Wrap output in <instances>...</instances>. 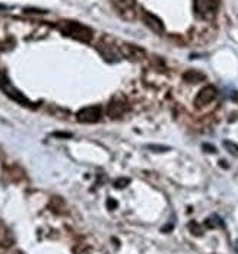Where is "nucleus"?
I'll return each mask as SVG.
<instances>
[{
  "instance_id": "nucleus-6",
  "label": "nucleus",
  "mask_w": 238,
  "mask_h": 254,
  "mask_svg": "<svg viewBox=\"0 0 238 254\" xmlns=\"http://www.w3.org/2000/svg\"><path fill=\"white\" fill-rule=\"evenodd\" d=\"M143 19H145V24L146 26L151 29V31H154L155 34H164L165 32V26H164V22L159 19L157 15H154V13H151V12H145L143 13Z\"/></svg>"
},
{
  "instance_id": "nucleus-10",
  "label": "nucleus",
  "mask_w": 238,
  "mask_h": 254,
  "mask_svg": "<svg viewBox=\"0 0 238 254\" xmlns=\"http://www.w3.org/2000/svg\"><path fill=\"white\" fill-rule=\"evenodd\" d=\"M183 79L188 83H199V82L205 80L206 76L202 72H197V70H187L183 75Z\"/></svg>"
},
{
  "instance_id": "nucleus-7",
  "label": "nucleus",
  "mask_w": 238,
  "mask_h": 254,
  "mask_svg": "<svg viewBox=\"0 0 238 254\" xmlns=\"http://www.w3.org/2000/svg\"><path fill=\"white\" fill-rule=\"evenodd\" d=\"M121 51H123V56H126L130 60H142L146 56V51L143 49L132 46V44H124L121 47Z\"/></svg>"
},
{
  "instance_id": "nucleus-3",
  "label": "nucleus",
  "mask_w": 238,
  "mask_h": 254,
  "mask_svg": "<svg viewBox=\"0 0 238 254\" xmlns=\"http://www.w3.org/2000/svg\"><path fill=\"white\" fill-rule=\"evenodd\" d=\"M218 10V0H194V12L202 19H212Z\"/></svg>"
},
{
  "instance_id": "nucleus-20",
  "label": "nucleus",
  "mask_w": 238,
  "mask_h": 254,
  "mask_svg": "<svg viewBox=\"0 0 238 254\" xmlns=\"http://www.w3.org/2000/svg\"><path fill=\"white\" fill-rule=\"evenodd\" d=\"M16 254H22V253H16Z\"/></svg>"
},
{
  "instance_id": "nucleus-4",
  "label": "nucleus",
  "mask_w": 238,
  "mask_h": 254,
  "mask_svg": "<svg viewBox=\"0 0 238 254\" xmlns=\"http://www.w3.org/2000/svg\"><path fill=\"white\" fill-rule=\"evenodd\" d=\"M103 110L100 105H92V107H85L78 111L76 119L80 123H97L101 119Z\"/></svg>"
},
{
  "instance_id": "nucleus-14",
  "label": "nucleus",
  "mask_w": 238,
  "mask_h": 254,
  "mask_svg": "<svg viewBox=\"0 0 238 254\" xmlns=\"http://www.w3.org/2000/svg\"><path fill=\"white\" fill-rule=\"evenodd\" d=\"M129 181H130L129 178H120V180H117V181H116V186L120 189V187H124L126 184H129Z\"/></svg>"
},
{
  "instance_id": "nucleus-13",
  "label": "nucleus",
  "mask_w": 238,
  "mask_h": 254,
  "mask_svg": "<svg viewBox=\"0 0 238 254\" xmlns=\"http://www.w3.org/2000/svg\"><path fill=\"white\" fill-rule=\"evenodd\" d=\"M146 148L152 152H168L171 149L170 146H165V145H148Z\"/></svg>"
},
{
  "instance_id": "nucleus-9",
  "label": "nucleus",
  "mask_w": 238,
  "mask_h": 254,
  "mask_svg": "<svg viewBox=\"0 0 238 254\" xmlns=\"http://www.w3.org/2000/svg\"><path fill=\"white\" fill-rule=\"evenodd\" d=\"M98 50L101 51L103 57L106 59L107 62H119L121 59L119 51L116 50V49H113V47H110V46H106V44H100Z\"/></svg>"
},
{
  "instance_id": "nucleus-1",
  "label": "nucleus",
  "mask_w": 238,
  "mask_h": 254,
  "mask_svg": "<svg viewBox=\"0 0 238 254\" xmlns=\"http://www.w3.org/2000/svg\"><path fill=\"white\" fill-rule=\"evenodd\" d=\"M59 29L67 35V37H72L75 40H78L80 43H89L92 40V29L89 26L83 25L80 22H75V21H63Z\"/></svg>"
},
{
  "instance_id": "nucleus-16",
  "label": "nucleus",
  "mask_w": 238,
  "mask_h": 254,
  "mask_svg": "<svg viewBox=\"0 0 238 254\" xmlns=\"http://www.w3.org/2000/svg\"><path fill=\"white\" fill-rule=\"evenodd\" d=\"M53 136H56V137H72L70 133H53Z\"/></svg>"
},
{
  "instance_id": "nucleus-12",
  "label": "nucleus",
  "mask_w": 238,
  "mask_h": 254,
  "mask_svg": "<svg viewBox=\"0 0 238 254\" xmlns=\"http://www.w3.org/2000/svg\"><path fill=\"white\" fill-rule=\"evenodd\" d=\"M224 148H225L228 152L231 153V155H234V156H237L238 158V145L237 143H234V142H230V140H224Z\"/></svg>"
},
{
  "instance_id": "nucleus-11",
  "label": "nucleus",
  "mask_w": 238,
  "mask_h": 254,
  "mask_svg": "<svg viewBox=\"0 0 238 254\" xmlns=\"http://www.w3.org/2000/svg\"><path fill=\"white\" fill-rule=\"evenodd\" d=\"M116 4L120 10H129L134 7V0H117Z\"/></svg>"
},
{
  "instance_id": "nucleus-2",
  "label": "nucleus",
  "mask_w": 238,
  "mask_h": 254,
  "mask_svg": "<svg viewBox=\"0 0 238 254\" xmlns=\"http://www.w3.org/2000/svg\"><path fill=\"white\" fill-rule=\"evenodd\" d=\"M0 89H1L10 100L16 101L18 104H22V105H29V104H31L27 97H25L21 91H18V89L10 83L9 77L6 76L4 73H0Z\"/></svg>"
},
{
  "instance_id": "nucleus-19",
  "label": "nucleus",
  "mask_w": 238,
  "mask_h": 254,
  "mask_svg": "<svg viewBox=\"0 0 238 254\" xmlns=\"http://www.w3.org/2000/svg\"><path fill=\"white\" fill-rule=\"evenodd\" d=\"M3 9H6V6L4 4H0V10H3Z\"/></svg>"
},
{
  "instance_id": "nucleus-8",
  "label": "nucleus",
  "mask_w": 238,
  "mask_h": 254,
  "mask_svg": "<svg viewBox=\"0 0 238 254\" xmlns=\"http://www.w3.org/2000/svg\"><path fill=\"white\" fill-rule=\"evenodd\" d=\"M126 111V104L124 102H117L111 101L108 104V108H107V113L111 119H119L124 114Z\"/></svg>"
},
{
  "instance_id": "nucleus-17",
  "label": "nucleus",
  "mask_w": 238,
  "mask_h": 254,
  "mask_svg": "<svg viewBox=\"0 0 238 254\" xmlns=\"http://www.w3.org/2000/svg\"><path fill=\"white\" fill-rule=\"evenodd\" d=\"M231 100H233L234 102H238V92H237V91L231 94Z\"/></svg>"
},
{
  "instance_id": "nucleus-5",
  "label": "nucleus",
  "mask_w": 238,
  "mask_h": 254,
  "mask_svg": "<svg viewBox=\"0 0 238 254\" xmlns=\"http://www.w3.org/2000/svg\"><path fill=\"white\" fill-rule=\"evenodd\" d=\"M215 98H216V88L212 86V85H208V86H205V88H202L199 91V94H197V97L194 100V104H196L197 108H203L208 104H211Z\"/></svg>"
},
{
  "instance_id": "nucleus-18",
  "label": "nucleus",
  "mask_w": 238,
  "mask_h": 254,
  "mask_svg": "<svg viewBox=\"0 0 238 254\" xmlns=\"http://www.w3.org/2000/svg\"><path fill=\"white\" fill-rule=\"evenodd\" d=\"M108 206H113V207H116V206H117V202H114V200H108Z\"/></svg>"
},
{
  "instance_id": "nucleus-15",
  "label": "nucleus",
  "mask_w": 238,
  "mask_h": 254,
  "mask_svg": "<svg viewBox=\"0 0 238 254\" xmlns=\"http://www.w3.org/2000/svg\"><path fill=\"white\" fill-rule=\"evenodd\" d=\"M203 149H205V151H208V152H215V151H216V149H215V146H212V145H208V143H205V145H203Z\"/></svg>"
}]
</instances>
